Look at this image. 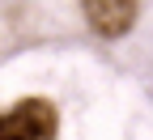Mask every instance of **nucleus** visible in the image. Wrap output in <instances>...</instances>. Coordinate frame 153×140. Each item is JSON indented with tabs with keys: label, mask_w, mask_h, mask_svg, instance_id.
Masks as SVG:
<instances>
[{
	"label": "nucleus",
	"mask_w": 153,
	"mask_h": 140,
	"mask_svg": "<svg viewBox=\"0 0 153 140\" xmlns=\"http://www.w3.org/2000/svg\"><path fill=\"white\" fill-rule=\"evenodd\" d=\"M60 115L51 98H22L0 110V140H55Z\"/></svg>",
	"instance_id": "nucleus-1"
},
{
	"label": "nucleus",
	"mask_w": 153,
	"mask_h": 140,
	"mask_svg": "<svg viewBox=\"0 0 153 140\" xmlns=\"http://www.w3.org/2000/svg\"><path fill=\"white\" fill-rule=\"evenodd\" d=\"M81 13L98 38H123L140 17V0H81Z\"/></svg>",
	"instance_id": "nucleus-2"
}]
</instances>
